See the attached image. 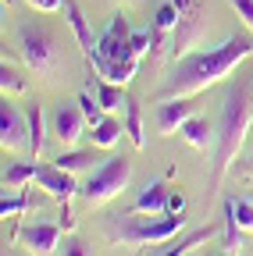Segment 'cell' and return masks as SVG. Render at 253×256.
Returning a JSON list of instances; mask_svg holds the SVG:
<instances>
[{
    "instance_id": "obj_3",
    "label": "cell",
    "mask_w": 253,
    "mask_h": 256,
    "mask_svg": "<svg viewBox=\"0 0 253 256\" xmlns=\"http://www.w3.org/2000/svg\"><path fill=\"white\" fill-rule=\"evenodd\" d=\"M185 228V214H125L111 224V238L118 242H132V246H146V242H168Z\"/></svg>"
},
{
    "instance_id": "obj_20",
    "label": "cell",
    "mask_w": 253,
    "mask_h": 256,
    "mask_svg": "<svg viewBox=\"0 0 253 256\" xmlns=\"http://www.w3.org/2000/svg\"><path fill=\"white\" fill-rule=\"evenodd\" d=\"M125 136L132 139V146H136V150H143V146H146V132H143V110H139V104H136V100H129V104H125Z\"/></svg>"
},
{
    "instance_id": "obj_30",
    "label": "cell",
    "mask_w": 253,
    "mask_h": 256,
    "mask_svg": "<svg viewBox=\"0 0 253 256\" xmlns=\"http://www.w3.org/2000/svg\"><path fill=\"white\" fill-rule=\"evenodd\" d=\"M65 256H93V246L79 235H68L65 238Z\"/></svg>"
},
{
    "instance_id": "obj_8",
    "label": "cell",
    "mask_w": 253,
    "mask_h": 256,
    "mask_svg": "<svg viewBox=\"0 0 253 256\" xmlns=\"http://www.w3.org/2000/svg\"><path fill=\"white\" fill-rule=\"evenodd\" d=\"M36 185L47 192V196H54L61 206H68L75 196H79V182H75V174L72 171H65V168H57V164H40V174H36Z\"/></svg>"
},
{
    "instance_id": "obj_16",
    "label": "cell",
    "mask_w": 253,
    "mask_h": 256,
    "mask_svg": "<svg viewBox=\"0 0 253 256\" xmlns=\"http://www.w3.org/2000/svg\"><path fill=\"white\" fill-rule=\"evenodd\" d=\"M25 118H29V153L40 160V156H43V146H47V121H43V107H40V104H33Z\"/></svg>"
},
{
    "instance_id": "obj_19",
    "label": "cell",
    "mask_w": 253,
    "mask_h": 256,
    "mask_svg": "<svg viewBox=\"0 0 253 256\" xmlns=\"http://www.w3.org/2000/svg\"><path fill=\"white\" fill-rule=\"evenodd\" d=\"M217 228H214V224H207V228H196V232H189V235H182L178 242H171L168 249H161V252H157V256H185L189 249H193V246H200V242H207L210 235H214Z\"/></svg>"
},
{
    "instance_id": "obj_1",
    "label": "cell",
    "mask_w": 253,
    "mask_h": 256,
    "mask_svg": "<svg viewBox=\"0 0 253 256\" xmlns=\"http://www.w3.org/2000/svg\"><path fill=\"white\" fill-rule=\"evenodd\" d=\"M249 54H253V43L235 36V40H225L214 50H200V54L182 57V64L175 68V75L164 86V100H175V96H196V92L210 89L214 82L228 78L232 68H239Z\"/></svg>"
},
{
    "instance_id": "obj_28",
    "label": "cell",
    "mask_w": 253,
    "mask_h": 256,
    "mask_svg": "<svg viewBox=\"0 0 253 256\" xmlns=\"http://www.w3.org/2000/svg\"><path fill=\"white\" fill-rule=\"evenodd\" d=\"M79 110L86 114L89 124H100V121H104V107H100V100H93L89 92H79Z\"/></svg>"
},
{
    "instance_id": "obj_35",
    "label": "cell",
    "mask_w": 253,
    "mask_h": 256,
    "mask_svg": "<svg viewBox=\"0 0 253 256\" xmlns=\"http://www.w3.org/2000/svg\"><path fill=\"white\" fill-rule=\"evenodd\" d=\"M8 4H15V0H4V8H8Z\"/></svg>"
},
{
    "instance_id": "obj_5",
    "label": "cell",
    "mask_w": 253,
    "mask_h": 256,
    "mask_svg": "<svg viewBox=\"0 0 253 256\" xmlns=\"http://www.w3.org/2000/svg\"><path fill=\"white\" fill-rule=\"evenodd\" d=\"M175 8H178V28L171 40V57L178 60L207 40V4L203 0H175Z\"/></svg>"
},
{
    "instance_id": "obj_4",
    "label": "cell",
    "mask_w": 253,
    "mask_h": 256,
    "mask_svg": "<svg viewBox=\"0 0 253 256\" xmlns=\"http://www.w3.org/2000/svg\"><path fill=\"white\" fill-rule=\"evenodd\" d=\"M129 182H132V160L129 156H107L104 164L89 174V182L79 188V196L93 210V206H104L114 196H121V192L129 188Z\"/></svg>"
},
{
    "instance_id": "obj_36",
    "label": "cell",
    "mask_w": 253,
    "mask_h": 256,
    "mask_svg": "<svg viewBox=\"0 0 253 256\" xmlns=\"http://www.w3.org/2000/svg\"><path fill=\"white\" fill-rule=\"evenodd\" d=\"M185 256H189V252H185Z\"/></svg>"
},
{
    "instance_id": "obj_14",
    "label": "cell",
    "mask_w": 253,
    "mask_h": 256,
    "mask_svg": "<svg viewBox=\"0 0 253 256\" xmlns=\"http://www.w3.org/2000/svg\"><path fill=\"white\" fill-rule=\"evenodd\" d=\"M168 196H171V188L164 182H150L136 196L132 214H168Z\"/></svg>"
},
{
    "instance_id": "obj_12",
    "label": "cell",
    "mask_w": 253,
    "mask_h": 256,
    "mask_svg": "<svg viewBox=\"0 0 253 256\" xmlns=\"http://www.w3.org/2000/svg\"><path fill=\"white\" fill-rule=\"evenodd\" d=\"M193 110H196V104L189 100V96H175V100H164L161 110H157V128H161L164 136H175V132H182V124L193 118Z\"/></svg>"
},
{
    "instance_id": "obj_27",
    "label": "cell",
    "mask_w": 253,
    "mask_h": 256,
    "mask_svg": "<svg viewBox=\"0 0 253 256\" xmlns=\"http://www.w3.org/2000/svg\"><path fill=\"white\" fill-rule=\"evenodd\" d=\"M153 40H157L153 28H136V32H132V54H136V57L153 54Z\"/></svg>"
},
{
    "instance_id": "obj_21",
    "label": "cell",
    "mask_w": 253,
    "mask_h": 256,
    "mask_svg": "<svg viewBox=\"0 0 253 256\" xmlns=\"http://www.w3.org/2000/svg\"><path fill=\"white\" fill-rule=\"evenodd\" d=\"M40 174V164H33V160H18V164H11L4 171V185L8 188H25L29 182H36Z\"/></svg>"
},
{
    "instance_id": "obj_33",
    "label": "cell",
    "mask_w": 253,
    "mask_h": 256,
    "mask_svg": "<svg viewBox=\"0 0 253 256\" xmlns=\"http://www.w3.org/2000/svg\"><path fill=\"white\" fill-rule=\"evenodd\" d=\"M168 214H185V196L182 192H171L168 196Z\"/></svg>"
},
{
    "instance_id": "obj_9",
    "label": "cell",
    "mask_w": 253,
    "mask_h": 256,
    "mask_svg": "<svg viewBox=\"0 0 253 256\" xmlns=\"http://www.w3.org/2000/svg\"><path fill=\"white\" fill-rule=\"evenodd\" d=\"M0 146L8 153H18L29 146V118L15 104H0Z\"/></svg>"
},
{
    "instance_id": "obj_17",
    "label": "cell",
    "mask_w": 253,
    "mask_h": 256,
    "mask_svg": "<svg viewBox=\"0 0 253 256\" xmlns=\"http://www.w3.org/2000/svg\"><path fill=\"white\" fill-rule=\"evenodd\" d=\"M221 232H225V238H221V246H225V256H239V249H242V228H239V220H235L232 200H225V217H221Z\"/></svg>"
},
{
    "instance_id": "obj_11",
    "label": "cell",
    "mask_w": 253,
    "mask_h": 256,
    "mask_svg": "<svg viewBox=\"0 0 253 256\" xmlns=\"http://www.w3.org/2000/svg\"><path fill=\"white\" fill-rule=\"evenodd\" d=\"M86 60L97 68L100 82H114V86H129V82L136 78V72H139V57H129V60H107V57H100V54H89Z\"/></svg>"
},
{
    "instance_id": "obj_2",
    "label": "cell",
    "mask_w": 253,
    "mask_h": 256,
    "mask_svg": "<svg viewBox=\"0 0 253 256\" xmlns=\"http://www.w3.org/2000/svg\"><path fill=\"white\" fill-rule=\"evenodd\" d=\"M253 124V100H249V86H235L225 96V107H221V124H217V160H214V188L221 185V178L228 174L232 160L239 156L246 132Z\"/></svg>"
},
{
    "instance_id": "obj_26",
    "label": "cell",
    "mask_w": 253,
    "mask_h": 256,
    "mask_svg": "<svg viewBox=\"0 0 253 256\" xmlns=\"http://www.w3.org/2000/svg\"><path fill=\"white\" fill-rule=\"evenodd\" d=\"M25 210H33V196H25V192H22V196H15V200H0V214H4V217H22Z\"/></svg>"
},
{
    "instance_id": "obj_31",
    "label": "cell",
    "mask_w": 253,
    "mask_h": 256,
    "mask_svg": "<svg viewBox=\"0 0 253 256\" xmlns=\"http://www.w3.org/2000/svg\"><path fill=\"white\" fill-rule=\"evenodd\" d=\"M228 4L235 8V18L253 32V0H228Z\"/></svg>"
},
{
    "instance_id": "obj_10",
    "label": "cell",
    "mask_w": 253,
    "mask_h": 256,
    "mask_svg": "<svg viewBox=\"0 0 253 256\" xmlns=\"http://www.w3.org/2000/svg\"><path fill=\"white\" fill-rule=\"evenodd\" d=\"M61 220L54 224V220H36V224H25V228L18 232V242L33 252V256H50L54 249H57V242H61Z\"/></svg>"
},
{
    "instance_id": "obj_29",
    "label": "cell",
    "mask_w": 253,
    "mask_h": 256,
    "mask_svg": "<svg viewBox=\"0 0 253 256\" xmlns=\"http://www.w3.org/2000/svg\"><path fill=\"white\" fill-rule=\"evenodd\" d=\"M228 200H232V210H235L239 228L242 232H253V206H249V200H235V196H228Z\"/></svg>"
},
{
    "instance_id": "obj_32",
    "label": "cell",
    "mask_w": 253,
    "mask_h": 256,
    "mask_svg": "<svg viewBox=\"0 0 253 256\" xmlns=\"http://www.w3.org/2000/svg\"><path fill=\"white\" fill-rule=\"evenodd\" d=\"M25 4L36 8V11H43V14H54V11L65 8V0H25Z\"/></svg>"
},
{
    "instance_id": "obj_24",
    "label": "cell",
    "mask_w": 253,
    "mask_h": 256,
    "mask_svg": "<svg viewBox=\"0 0 253 256\" xmlns=\"http://www.w3.org/2000/svg\"><path fill=\"white\" fill-rule=\"evenodd\" d=\"M125 86H114V82H100V89H97V100H100V107L104 110H118V107H125L129 100H125V92H121Z\"/></svg>"
},
{
    "instance_id": "obj_6",
    "label": "cell",
    "mask_w": 253,
    "mask_h": 256,
    "mask_svg": "<svg viewBox=\"0 0 253 256\" xmlns=\"http://www.w3.org/2000/svg\"><path fill=\"white\" fill-rule=\"evenodd\" d=\"M22 60L29 64V72H36V75H54L57 72V43L47 28H22Z\"/></svg>"
},
{
    "instance_id": "obj_7",
    "label": "cell",
    "mask_w": 253,
    "mask_h": 256,
    "mask_svg": "<svg viewBox=\"0 0 253 256\" xmlns=\"http://www.w3.org/2000/svg\"><path fill=\"white\" fill-rule=\"evenodd\" d=\"M97 54L107 57V60H129V57H136L132 54V28H129V18H125V14H114L107 22V28L100 32V40H97Z\"/></svg>"
},
{
    "instance_id": "obj_23",
    "label": "cell",
    "mask_w": 253,
    "mask_h": 256,
    "mask_svg": "<svg viewBox=\"0 0 253 256\" xmlns=\"http://www.w3.org/2000/svg\"><path fill=\"white\" fill-rule=\"evenodd\" d=\"M54 164H57V168H65V171H72V174H79V171L93 168V153H89V150H72V153H57V156H54Z\"/></svg>"
},
{
    "instance_id": "obj_18",
    "label": "cell",
    "mask_w": 253,
    "mask_h": 256,
    "mask_svg": "<svg viewBox=\"0 0 253 256\" xmlns=\"http://www.w3.org/2000/svg\"><path fill=\"white\" fill-rule=\"evenodd\" d=\"M182 139L193 146V150H207L210 146V124H207V118H189L185 124H182Z\"/></svg>"
},
{
    "instance_id": "obj_34",
    "label": "cell",
    "mask_w": 253,
    "mask_h": 256,
    "mask_svg": "<svg viewBox=\"0 0 253 256\" xmlns=\"http://www.w3.org/2000/svg\"><path fill=\"white\" fill-rule=\"evenodd\" d=\"M249 171H253V153H249Z\"/></svg>"
},
{
    "instance_id": "obj_13",
    "label": "cell",
    "mask_w": 253,
    "mask_h": 256,
    "mask_svg": "<svg viewBox=\"0 0 253 256\" xmlns=\"http://www.w3.org/2000/svg\"><path fill=\"white\" fill-rule=\"evenodd\" d=\"M86 124H89V121H86V114H82L79 107L61 104V107L54 110V136L65 142V146H75V142H79V136H82Z\"/></svg>"
},
{
    "instance_id": "obj_25",
    "label": "cell",
    "mask_w": 253,
    "mask_h": 256,
    "mask_svg": "<svg viewBox=\"0 0 253 256\" xmlns=\"http://www.w3.org/2000/svg\"><path fill=\"white\" fill-rule=\"evenodd\" d=\"M0 89H4V96H22L25 92V78L11 68L8 60H4V68H0Z\"/></svg>"
},
{
    "instance_id": "obj_22",
    "label": "cell",
    "mask_w": 253,
    "mask_h": 256,
    "mask_svg": "<svg viewBox=\"0 0 253 256\" xmlns=\"http://www.w3.org/2000/svg\"><path fill=\"white\" fill-rule=\"evenodd\" d=\"M121 121H114V118H104L100 124H93V146L97 150H111L118 139H121Z\"/></svg>"
},
{
    "instance_id": "obj_15",
    "label": "cell",
    "mask_w": 253,
    "mask_h": 256,
    "mask_svg": "<svg viewBox=\"0 0 253 256\" xmlns=\"http://www.w3.org/2000/svg\"><path fill=\"white\" fill-rule=\"evenodd\" d=\"M65 14H68V22H72V32H75L82 54H86V57L97 54V40H93V32H89V22H86V14H82V8L75 4V0H65Z\"/></svg>"
}]
</instances>
